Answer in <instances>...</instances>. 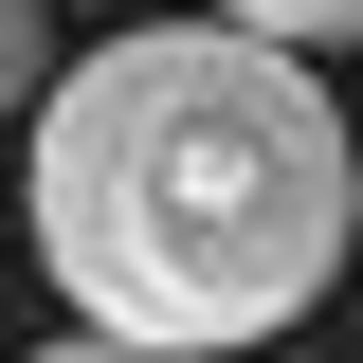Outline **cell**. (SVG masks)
Wrapping results in <instances>:
<instances>
[{
  "label": "cell",
  "mask_w": 363,
  "mask_h": 363,
  "mask_svg": "<svg viewBox=\"0 0 363 363\" xmlns=\"http://www.w3.org/2000/svg\"><path fill=\"white\" fill-rule=\"evenodd\" d=\"M363 255V145L291 37L164 18L37 91V272L128 345H291Z\"/></svg>",
  "instance_id": "6da1fadb"
},
{
  "label": "cell",
  "mask_w": 363,
  "mask_h": 363,
  "mask_svg": "<svg viewBox=\"0 0 363 363\" xmlns=\"http://www.w3.org/2000/svg\"><path fill=\"white\" fill-rule=\"evenodd\" d=\"M200 18H236V37H291V55H327V37H363V0H200Z\"/></svg>",
  "instance_id": "7a4b0ae2"
},
{
  "label": "cell",
  "mask_w": 363,
  "mask_h": 363,
  "mask_svg": "<svg viewBox=\"0 0 363 363\" xmlns=\"http://www.w3.org/2000/svg\"><path fill=\"white\" fill-rule=\"evenodd\" d=\"M37 55H55V18H37V0H0V109L37 91Z\"/></svg>",
  "instance_id": "3957f363"
},
{
  "label": "cell",
  "mask_w": 363,
  "mask_h": 363,
  "mask_svg": "<svg viewBox=\"0 0 363 363\" xmlns=\"http://www.w3.org/2000/svg\"><path fill=\"white\" fill-rule=\"evenodd\" d=\"M37 363H182V345H128V327H73V345H37Z\"/></svg>",
  "instance_id": "277c9868"
}]
</instances>
